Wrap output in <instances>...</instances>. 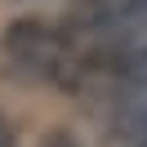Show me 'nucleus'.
Returning a JSON list of instances; mask_svg holds the SVG:
<instances>
[{
	"mask_svg": "<svg viewBox=\"0 0 147 147\" xmlns=\"http://www.w3.org/2000/svg\"><path fill=\"white\" fill-rule=\"evenodd\" d=\"M138 129H143V138H147V102L138 107Z\"/></svg>",
	"mask_w": 147,
	"mask_h": 147,
	"instance_id": "obj_4",
	"label": "nucleus"
},
{
	"mask_svg": "<svg viewBox=\"0 0 147 147\" xmlns=\"http://www.w3.org/2000/svg\"><path fill=\"white\" fill-rule=\"evenodd\" d=\"M5 54L27 67H45L58 58V31L45 18H18L5 27Z\"/></svg>",
	"mask_w": 147,
	"mask_h": 147,
	"instance_id": "obj_1",
	"label": "nucleus"
},
{
	"mask_svg": "<svg viewBox=\"0 0 147 147\" xmlns=\"http://www.w3.org/2000/svg\"><path fill=\"white\" fill-rule=\"evenodd\" d=\"M129 76H134V80H147V40L129 54Z\"/></svg>",
	"mask_w": 147,
	"mask_h": 147,
	"instance_id": "obj_2",
	"label": "nucleus"
},
{
	"mask_svg": "<svg viewBox=\"0 0 147 147\" xmlns=\"http://www.w3.org/2000/svg\"><path fill=\"white\" fill-rule=\"evenodd\" d=\"M143 147H147V143H143Z\"/></svg>",
	"mask_w": 147,
	"mask_h": 147,
	"instance_id": "obj_5",
	"label": "nucleus"
},
{
	"mask_svg": "<svg viewBox=\"0 0 147 147\" xmlns=\"http://www.w3.org/2000/svg\"><path fill=\"white\" fill-rule=\"evenodd\" d=\"M0 147H13V129L5 125V120H0Z\"/></svg>",
	"mask_w": 147,
	"mask_h": 147,
	"instance_id": "obj_3",
	"label": "nucleus"
}]
</instances>
